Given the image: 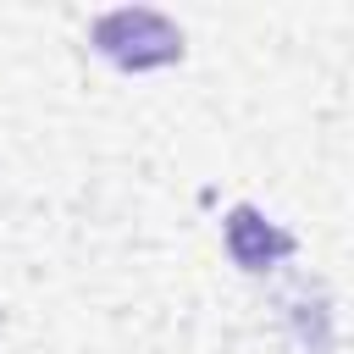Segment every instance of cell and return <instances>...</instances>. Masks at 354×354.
I'll return each mask as SVG.
<instances>
[{
    "instance_id": "6da1fadb",
    "label": "cell",
    "mask_w": 354,
    "mask_h": 354,
    "mask_svg": "<svg viewBox=\"0 0 354 354\" xmlns=\"http://www.w3.org/2000/svg\"><path fill=\"white\" fill-rule=\"evenodd\" d=\"M94 50L127 72H144V66H166L183 55V33L177 22H166L160 11H105L94 22Z\"/></svg>"
},
{
    "instance_id": "7a4b0ae2",
    "label": "cell",
    "mask_w": 354,
    "mask_h": 354,
    "mask_svg": "<svg viewBox=\"0 0 354 354\" xmlns=\"http://www.w3.org/2000/svg\"><path fill=\"white\" fill-rule=\"evenodd\" d=\"M227 249H232V260H238L243 271H266V266H277L282 254H293V238H288L282 227L260 221L249 205H238V210L227 216Z\"/></svg>"
}]
</instances>
